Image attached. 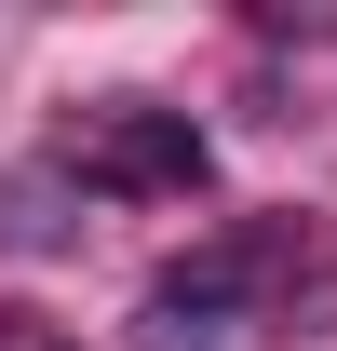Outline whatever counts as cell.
<instances>
[{
    "label": "cell",
    "instance_id": "cell-2",
    "mask_svg": "<svg viewBox=\"0 0 337 351\" xmlns=\"http://www.w3.org/2000/svg\"><path fill=\"white\" fill-rule=\"evenodd\" d=\"M68 176L82 189H189L203 176V122L189 108H162V95H95L82 122H68Z\"/></svg>",
    "mask_w": 337,
    "mask_h": 351
},
{
    "label": "cell",
    "instance_id": "cell-1",
    "mask_svg": "<svg viewBox=\"0 0 337 351\" xmlns=\"http://www.w3.org/2000/svg\"><path fill=\"white\" fill-rule=\"evenodd\" d=\"M297 270H310V230L297 217H229L216 243L135 298V351H270V338H310L297 324Z\"/></svg>",
    "mask_w": 337,
    "mask_h": 351
}]
</instances>
